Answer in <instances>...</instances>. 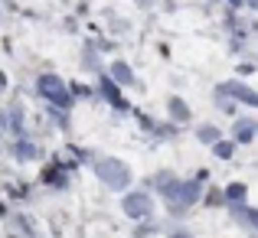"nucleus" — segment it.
<instances>
[{"label":"nucleus","instance_id":"nucleus-1","mask_svg":"<svg viewBox=\"0 0 258 238\" xmlns=\"http://www.w3.org/2000/svg\"><path fill=\"white\" fill-rule=\"evenodd\" d=\"M95 173H98V180H105L108 186H114V189H121L127 180H131L127 167L118 163V160H98V163H95Z\"/></svg>","mask_w":258,"mask_h":238},{"label":"nucleus","instance_id":"nucleus-2","mask_svg":"<svg viewBox=\"0 0 258 238\" xmlns=\"http://www.w3.org/2000/svg\"><path fill=\"white\" fill-rule=\"evenodd\" d=\"M39 92H43L52 105H59V108L69 105V92L62 88V82H59L56 75H43V78H39Z\"/></svg>","mask_w":258,"mask_h":238},{"label":"nucleus","instance_id":"nucleus-3","mask_svg":"<svg viewBox=\"0 0 258 238\" xmlns=\"http://www.w3.org/2000/svg\"><path fill=\"white\" fill-rule=\"evenodd\" d=\"M219 95H232V98H239V101H245V105H255V108H258V92L245 88L242 82H229V85H222Z\"/></svg>","mask_w":258,"mask_h":238},{"label":"nucleus","instance_id":"nucleus-4","mask_svg":"<svg viewBox=\"0 0 258 238\" xmlns=\"http://www.w3.org/2000/svg\"><path fill=\"white\" fill-rule=\"evenodd\" d=\"M124 212L134 215V219H141V215L151 212V199H147L144 193H131V196L124 199Z\"/></svg>","mask_w":258,"mask_h":238},{"label":"nucleus","instance_id":"nucleus-5","mask_svg":"<svg viewBox=\"0 0 258 238\" xmlns=\"http://www.w3.org/2000/svg\"><path fill=\"white\" fill-rule=\"evenodd\" d=\"M111 72H114V78H118V82H131V69H127L124 62H118Z\"/></svg>","mask_w":258,"mask_h":238},{"label":"nucleus","instance_id":"nucleus-6","mask_svg":"<svg viewBox=\"0 0 258 238\" xmlns=\"http://www.w3.org/2000/svg\"><path fill=\"white\" fill-rule=\"evenodd\" d=\"M235 137H239V140H252V124H248V121H239V131H235Z\"/></svg>","mask_w":258,"mask_h":238},{"label":"nucleus","instance_id":"nucleus-7","mask_svg":"<svg viewBox=\"0 0 258 238\" xmlns=\"http://www.w3.org/2000/svg\"><path fill=\"white\" fill-rule=\"evenodd\" d=\"M226 196H229L232 202H242V199H245V186H229Z\"/></svg>","mask_w":258,"mask_h":238},{"label":"nucleus","instance_id":"nucleus-8","mask_svg":"<svg viewBox=\"0 0 258 238\" xmlns=\"http://www.w3.org/2000/svg\"><path fill=\"white\" fill-rule=\"evenodd\" d=\"M101 88H105V95H108V98L114 101V105H124V101H121V95L114 92V85H111V82H101Z\"/></svg>","mask_w":258,"mask_h":238},{"label":"nucleus","instance_id":"nucleus-9","mask_svg":"<svg viewBox=\"0 0 258 238\" xmlns=\"http://www.w3.org/2000/svg\"><path fill=\"white\" fill-rule=\"evenodd\" d=\"M216 137H219V134H216L213 127H203L200 131V140H206V144H216Z\"/></svg>","mask_w":258,"mask_h":238},{"label":"nucleus","instance_id":"nucleus-10","mask_svg":"<svg viewBox=\"0 0 258 238\" xmlns=\"http://www.w3.org/2000/svg\"><path fill=\"white\" fill-rule=\"evenodd\" d=\"M170 111H173V118H189L186 105H180V101H173V105H170Z\"/></svg>","mask_w":258,"mask_h":238},{"label":"nucleus","instance_id":"nucleus-11","mask_svg":"<svg viewBox=\"0 0 258 238\" xmlns=\"http://www.w3.org/2000/svg\"><path fill=\"white\" fill-rule=\"evenodd\" d=\"M216 153H219V157H229V153H232V144H216Z\"/></svg>","mask_w":258,"mask_h":238},{"label":"nucleus","instance_id":"nucleus-12","mask_svg":"<svg viewBox=\"0 0 258 238\" xmlns=\"http://www.w3.org/2000/svg\"><path fill=\"white\" fill-rule=\"evenodd\" d=\"M248 219H252V225H258V212H252V215H248Z\"/></svg>","mask_w":258,"mask_h":238},{"label":"nucleus","instance_id":"nucleus-13","mask_svg":"<svg viewBox=\"0 0 258 238\" xmlns=\"http://www.w3.org/2000/svg\"><path fill=\"white\" fill-rule=\"evenodd\" d=\"M248 4H252V7H255V10H258V0H248Z\"/></svg>","mask_w":258,"mask_h":238},{"label":"nucleus","instance_id":"nucleus-14","mask_svg":"<svg viewBox=\"0 0 258 238\" xmlns=\"http://www.w3.org/2000/svg\"><path fill=\"white\" fill-rule=\"evenodd\" d=\"M176 238H189V235H176Z\"/></svg>","mask_w":258,"mask_h":238}]
</instances>
